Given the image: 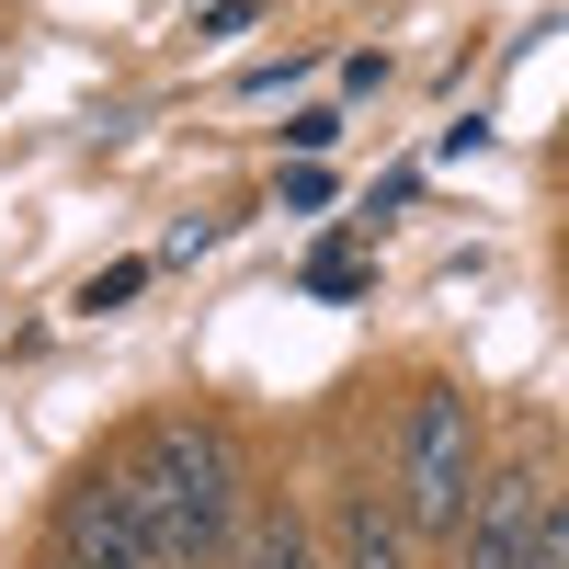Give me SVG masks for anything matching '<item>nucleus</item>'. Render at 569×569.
<instances>
[{
    "label": "nucleus",
    "instance_id": "obj_6",
    "mask_svg": "<svg viewBox=\"0 0 569 569\" xmlns=\"http://www.w3.org/2000/svg\"><path fill=\"white\" fill-rule=\"evenodd\" d=\"M228 569H330V547H319V525L297 501H262L240 525V547H228Z\"/></svg>",
    "mask_w": 569,
    "mask_h": 569
},
{
    "label": "nucleus",
    "instance_id": "obj_2",
    "mask_svg": "<svg viewBox=\"0 0 569 569\" xmlns=\"http://www.w3.org/2000/svg\"><path fill=\"white\" fill-rule=\"evenodd\" d=\"M479 410H467L456 376H421L399 433H388V501L410 512V536H456L467 501H479Z\"/></svg>",
    "mask_w": 569,
    "mask_h": 569
},
{
    "label": "nucleus",
    "instance_id": "obj_8",
    "mask_svg": "<svg viewBox=\"0 0 569 569\" xmlns=\"http://www.w3.org/2000/svg\"><path fill=\"white\" fill-rule=\"evenodd\" d=\"M46 569H69V558H46Z\"/></svg>",
    "mask_w": 569,
    "mask_h": 569
},
{
    "label": "nucleus",
    "instance_id": "obj_4",
    "mask_svg": "<svg viewBox=\"0 0 569 569\" xmlns=\"http://www.w3.org/2000/svg\"><path fill=\"white\" fill-rule=\"evenodd\" d=\"M58 558H69V569H160V547H149V525H137V501H126L114 467H80V479H69V501H58Z\"/></svg>",
    "mask_w": 569,
    "mask_h": 569
},
{
    "label": "nucleus",
    "instance_id": "obj_5",
    "mask_svg": "<svg viewBox=\"0 0 569 569\" xmlns=\"http://www.w3.org/2000/svg\"><path fill=\"white\" fill-rule=\"evenodd\" d=\"M330 569H421L410 512L376 490V479H353V490H342V512H330Z\"/></svg>",
    "mask_w": 569,
    "mask_h": 569
},
{
    "label": "nucleus",
    "instance_id": "obj_9",
    "mask_svg": "<svg viewBox=\"0 0 569 569\" xmlns=\"http://www.w3.org/2000/svg\"><path fill=\"white\" fill-rule=\"evenodd\" d=\"M558 160H569V137H558Z\"/></svg>",
    "mask_w": 569,
    "mask_h": 569
},
{
    "label": "nucleus",
    "instance_id": "obj_3",
    "mask_svg": "<svg viewBox=\"0 0 569 569\" xmlns=\"http://www.w3.org/2000/svg\"><path fill=\"white\" fill-rule=\"evenodd\" d=\"M547 501H558V479H547L536 456L490 467V479H479V501H467V525L445 536V569H536V536H547Z\"/></svg>",
    "mask_w": 569,
    "mask_h": 569
},
{
    "label": "nucleus",
    "instance_id": "obj_1",
    "mask_svg": "<svg viewBox=\"0 0 569 569\" xmlns=\"http://www.w3.org/2000/svg\"><path fill=\"white\" fill-rule=\"evenodd\" d=\"M114 479L137 501V525H149L160 569H217L251 525V467H240V433L206 410H160L149 433L114 456Z\"/></svg>",
    "mask_w": 569,
    "mask_h": 569
},
{
    "label": "nucleus",
    "instance_id": "obj_7",
    "mask_svg": "<svg viewBox=\"0 0 569 569\" xmlns=\"http://www.w3.org/2000/svg\"><path fill=\"white\" fill-rule=\"evenodd\" d=\"M137 284H149V262H114V273H91V284H80V308L103 319V308H126V297H137Z\"/></svg>",
    "mask_w": 569,
    "mask_h": 569
}]
</instances>
